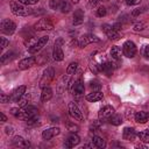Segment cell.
<instances>
[{
  "label": "cell",
  "instance_id": "2",
  "mask_svg": "<svg viewBox=\"0 0 149 149\" xmlns=\"http://www.w3.org/2000/svg\"><path fill=\"white\" fill-rule=\"evenodd\" d=\"M114 113H115L114 108H113L112 106H109V105H106V106H104L102 108H100V111H99V113H98L99 120H100L101 122L109 121V119L112 118V115H113Z\"/></svg>",
  "mask_w": 149,
  "mask_h": 149
},
{
  "label": "cell",
  "instance_id": "24",
  "mask_svg": "<svg viewBox=\"0 0 149 149\" xmlns=\"http://www.w3.org/2000/svg\"><path fill=\"white\" fill-rule=\"evenodd\" d=\"M122 54H123V52H122V50H121V48H120V47H118V45L112 47V49H111V56H112V58H113V59H115V61L121 59Z\"/></svg>",
  "mask_w": 149,
  "mask_h": 149
},
{
  "label": "cell",
  "instance_id": "9",
  "mask_svg": "<svg viewBox=\"0 0 149 149\" xmlns=\"http://www.w3.org/2000/svg\"><path fill=\"white\" fill-rule=\"evenodd\" d=\"M69 113L70 115L76 119V120H79V121H83L84 116H83V113L80 112V109L78 108V106L74 104V102H70L69 104Z\"/></svg>",
  "mask_w": 149,
  "mask_h": 149
},
{
  "label": "cell",
  "instance_id": "44",
  "mask_svg": "<svg viewBox=\"0 0 149 149\" xmlns=\"http://www.w3.org/2000/svg\"><path fill=\"white\" fill-rule=\"evenodd\" d=\"M13 132H14V128H13L12 126H7V127L5 128V133H6L7 135H12Z\"/></svg>",
  "mask_w": 149,
  "mask_h": 149
},
{
  "label": "cell",
  "instance_id": "21",
  "mask_svg": "<svg viewBox=\"0 0 149 149\" xmlns=\"http://www.w3.org/2000/svg\"><path fill=\"white\" fill-rule=\"evenodd\" d=\"M52 97V90L49 86H45L42 88V93H41V101L45 102L48 100H50Z\"/></svg>",
  "mask_w": 149,
  "mask_h": 149
},
{
  "label": "cell",
  "instance_id": "28",
  "mask_svg": "<svg viewBox=\"0 0 149 149\" xmlns=\"http://www.w3.org/2000/svg\"><path fill=\"white\" fill-rule=\"evenodd\" d=\"M29 100H30V95L24 93V94H23V95L17 100V104H19V106H20V107H22V108H23L24 106H27V105H28Z\"/></svg>",
  "mask_w": 149,
  "mask_h": 149
},
{
  "label": "cell",
  "instance_id": "1",
  "mask_svg": "<svg viewBox=\"0 0 149 149\" xmlns=\"http://www.w3.org/2000/svg\"><path fill=\"white\" fill-rule=\"evenodd\" d=\"M10 10L16 16H28L33 13V10L30 8H28L27 5H23L19 1L17 2H15V1L10 2Z\"/></svg>",
  "mask_w": 149,
  "mask_h": 149
},
{
  "label": "cell",
  "instance_id": "49",
  "mask_svg": "<svg viewBox=\"0 0 149 149\" xmlns=\"http://www.w3.org/2000/svg\"><path fill=\"white\" fill-rule=\"evenodd\" d=\"M71 2H72V3H78L79 0H71Z\"/></svg>",
  "mask_w": 149,
  "mask_h": 149
},
{
  "label": "cell",
  "instance_id": "36",
  "mask_svg": "<svg viewBox=\"0 0 149 149\" xmlns=\"http://www.w3.org/2000/svg\"><path fill=\"white\" fill-rule=\"evenodd\" d=\"M91 88L93 90V91H100V88H101V85H100V83L99 81H97V80H94V81H91Z\"/></svg>",
  "mask_w": 149,
  "mask_h": 149
},
{
  "label": "cell",
  "instance_id": "37",
  "mask_svg": "<svg viewBox=\"0 0 149 149\" xmlns=\"http://www.w3.org/2000/svg\"><path fill=\"white\" fill-rule=\"evenodd\" d=\"M66 126H68V129H69L70 132H72V133H74V132H77V130H78V126H77V125H74V123L69 122Z\"/></svg>",
  "mask_w": 149,
  "mask_h": 149
},
{
  "label": "cell",
  "instance_id": "22",
  "mask_svg": "<svg viewBox=\"0 0 149 149\" xmlns=\"http://www.w3.org/2000/svg\"><path fill=\"white\" fill-rule=\"evenodd\" d=\"M101 99H102V93L100 91H93V92L86 94V100L92 101V102L93 101H99Z\"/></svg>",
  "mask_w": 149,
  "mask_h": 149
},
{
  "label": "cell",
  "instance_id": "45",
  "mask_svg": "<svg viewBox=\"0 0 149 149\" xmlns=\"http://www.w3.org/2000/svg\"><path fill=\"white\" fill-rule=\"evenodd\" d=\"M119 22H129V19H128V15H122V16H120V20H119Z\"/></svg>",
  "mask_w": 149,
  "mask_h": 149
},
{
  "label": "cell",
  "instance_id": "13",
  "mask_svg": "<svg viewBox=\"0 0 149 149\" xmlns=\"http://www.w3.org/2000/svg\"><path fill=\"white\" fill-rule=\"evenodd\" d=\"M36 63V58L35 57H27V58H23L19 62V69L20 70H26L30 66H33L34 64Z\"/></svg>",
  "mask_w": 149,
  "mask_h": 149
},
{
  "label": "cell",
  "instance_id": "26",
  "mask_svg": "<svg viewBox=\"0 0 149 149\" xmlns=\"http://www.w3.org/2000/svg\"><path fill=\"white\" fill-rule=\"evenodd\" d=\"M92 143H93V146L97 147V148H105V147H106V143H105L104 139L100 137V136H97V135L92 137Z\"/></svg>",
  "mask_w": 149,
  "mask_h": 149
},
{
  "label": "cell",
  "instance_id": "33",
  "mask_svg": "<svg viewBox=\"0 0 149 149\" xmlns=\"http://www.w3.org/2000/svg\"><path fill=\"white\" fill-rule=\"evenodd\" d=\"M14 57V52H12V51H9V52H6L5 55H2L1 56V58H0V62L3 64V63H6V61H8V59H12Z\"/></svg>",
  "mask_w": 149,
  "mask_h": 149
},
{
  "label": "cell",
  "instance_id": "17",
  "mask_svg": "<svg viewBox=\"0 0 149 149\" xmlns=\"http://www.w3.org/2000/svg\"><path fill=\"white\" fill-rule=\"evenodd\" d=\"M84 91H85V86H84V83L81 80H77L74 81L73 86H72V93L74 95H81L84 94Z\"/></svg>",
  "mask_w": 149,
  "mask_h": 149
},
{
  "label": "cell",
  "instance_id": "50",
  "mask_svg": "<svg viewBox=\"0 0 149 149\" xmlns=\"http://www.w3.org/2000/svg\"><path fill=\"white\" fill-rule=\"evenodd\" d=\"M91 147H92L91 144H85V146H84V148H91Z\"/></svg>",
  "mask_w": 149,
  "mask_h": 149
},
{
  "label": "cell",
  "instance_id": "41",
  "mask_svg": "<svg viewBox=\"0 0 149 149\" xmlns=\"http://www.w3.org/2000/svg\"><path fill=\"white\" fill-rule=\"evenodd\" d=\"M143 10H144V8H136V9H134V10L132 12V15H133V16H137V15L142 14Z\"/></svg>",
  "mask_w": 149,
  "mask_h": 149
},
{
  "label": "cell",
  "instance_id": "29",
  "mask_svg": "<svg viewBox=\"0 0 149 149\" xmlns=\"http://www.w3.org/2000/svg\"><path fill=\"white\" fill-rule=\"evenodd\" d=\"M109 122H111L113 126H119V125L122 123V116L114 113V114L112 115V118L109 119Z\"/></svg>",
  "mask_w": 149,
  "mask_h": 149
},
{
  "label": "cell",
  "instance_id": "27",
  "mask_svg": "<svg viewBox=\"0 0 149 149\" xmlns=\"http://www.w3.org/2000/svg\"><path fill=\"white\" fill-rule=\"evenodd\" d=\"M137 137L140 139V141H142L144 143H148L149 142V129L142 130V132L137 133Z\"/></svg>",
  "mask_w": 149,
  "mask_h": 149
},
{
  "label": "cell",
  "instance_id": "6",
  "mask_svg": "<svg viewBox=\"0 0 149 149\" xmlns=\"http://www.w3.org/2000/svg\"><path fill=\"white\" fill-rule=\"evenodd\" d=\"M100 42V38L93 34H86V35H83L79 40V47L80 48H85L86 45L91 44V43H98Z\"/></svg>",
  "mask_w": 149,
  "mask_h": 149
},
{
  "label": "cell",
  "instance_id": "4",
  "mask_svg": "<svg viewBox=\"0 0 149 149\" xmlns=\"http://www.w3.org/2000/svg\"><path fill=\"white\" fill-rule=\"evenodd\" d=\"M0 28H1V31L3 34L12 35L15 31V29H16V24L12 20H9V19H3L1 21V23H0Z\"/></svg>",
  "mask_w": 149,
  "mask_h": 149
},
{
  "label": "cell",
  "instance_id": "47",
  "mask_svg": "<svg viewBox=\"0 0 149 149\" xmlns=\"http://www.w3.org/2000/svg\"><path fill=\"white\" fill-rule=\"evenodd\" d=\"M144 56H146V58L149 59V45H147V47L144 48Z\"/></svg>",
  "mask_w": 149,
  "mask_h": 149
},
{
  "label": "cell",
  "instance_id": "40",
  "mask_svg": "<svg viewBox=\"0 0 149 149\" xmlns=\"http://www.w3.org/2000/svg\"><path fill=\"white\" fill-rule=\"evenodd\" d=\"M0 41H1V44H0L1 49H5V48L8 45V43H9V42H8V40H7L6 37H1V38H0Z\"/></svg>",
  "mask_w": 149,
  "mask_h": 149
},
{
  "label": "cell",
  "instance_id": "5",
  "mask_svg": "<svg viewBox=\"0 0 149 149\" xmlns=\"http://www.w3.org/2000/svg\"><path fill=\"white\" fill-rule=\"evenodd\" d=\"M136 51H137L136 50V45H135V43L133 41H126L123 43V45H122V52H123V55L126 57H128V58L134 57L136 55Z\"/></svg>",
  "mask_w": 149,
  "mask_h": 149
},
{
  "label": "cell",
  "instance_id": "30",
  "mask_svg": "<svg viewBox=\"0 0 149 149\" xmlns=\"http://www.w3.org/2000/svg\"><path fill=\"white\" fill-rule=\"evenodd\" d=\"M77 66H78V63L77 62H71L68 65V68H66V74H69V76L73 74L76 72V70H77Z\"/></svg>",
  "mask_w": 149,
  "mask_h": 149
},
{
  "label": "cell",
  "instance_id": "34",
  "mask_svg": "<svg viewBox=\"0 0 149 149\" xmlns=\"http://www.w3.org/2000/svg\"><path fill=\"white\" fill-rule=\"evenodd\" d=\"M146 26L147 24L144 22H137V23L134 24V28L133 29H134V31H142L146 28Z\"/></svg>",
  "mask_w": 149,
  "mask_h": 149
},
{
  "label": "cell",
  "instance_id": "35",
  "mask_svg": "<svg viewBox=\"0 0 149 149\" xmlns=\"http://www.w3.org/2000/svg\"><path fill=\"white\" fill-rule=\"evenodd\" d=\"M107 14V9L104 7V6H100V7H98V9H97V16H100V17H102V16H105Z\"/></svg>",
  "mask_w": 149,
  "mask_h": 149
},
{
  "label": "cell",
  "instance_id": "25",
  "mask_svg": "<svg viewBox=\"0 0 149 149\" xmlns=\"http://www.w3.org/2000/svg\"><path fill=\"white\" fill-rule=\"evenodd\" d=\"M114 68H116V66L112 62H105L104 64H101V70L105 73H107V76H111V73L113 72V69Z\"/></svg>",
  "mask_w": 149,
  "mask_h": 149
},
{
  "label": "cell",
  "instance_id": "3",
  "mask_svg": "<svg viewBox=\"0 0 149 149\" xmlns=\"http://www.w3.org/2000/svg\"><path fill=\"white\" fill-rule=\"evenodd\" d=\"M34 29L37 31H44V30H52L54 23L49 19H41L34 24Z\"/></svg>",
  "mask_w": 149,
  "mask_h": 149
},
{
  "label": "cell",
  "instance_id": "7",
  "mask_svg": "<svg viewBox=\"0 0 149 149\" xmlns=\"http://www.w3.org/2000/svg\"><path fill=\"white\" fill-rule=\"evenodd\" d=\"M48 41H49V37H48V36H42L41 38L37 40V42H36L34 45L29 47L28 51H29L30 54H36V52H38V51L48 43Z\"/></svg>",
  "mask_w": 149,
  "mask_h": 149
},
{
  "label": "cell",
  "instance_id": "12",
  "mask_svg": "<svg viewBox=\"0 0 149 149\" xmlns=\"http://www.w3.org/2000/svg\"><path fill=\"white\" fill-rule=\"evenodd\" d=\"M59 133H61V129L58 127H51V128H48L42 132V137L44 140H50V139L57 136Z\"/></svg>",
  "mask_w": 149,
  "mask_h": 149
},
{
  "label": "cell",
  "instance_id": "42",
  "mask_svg": "<svg viewBox=\"0 0 149 149\" xmlns=\"http://www.w3.org/2000/svg\"><path fill=\"white\" fill-rule=\"evenodd\" d=\"M141 2V0H126V3L129 6H134V5H139Z\"/></svg>",
  "mask_w": 149,
  "mask_h": 149
},
{
  "label": "cell",
  "instance_id": "15",
  "mask_svg": "<svg viewBox=\"0 0 149 149\" xmlns=\"http://www.w3.org/2000/svg\"><path fill=\"white\" fill-rule=\"evenodd\" d=\"M12 143L15 147H17V148H29L30 147V142L27 141V140H24L22 136H15L13 139Z\"/></svg>",
  "mask_w": 149,
  "mask_h": 149
},
{
  "label": "cell",
  "instance_id": "32",
  "mask_svg": "<svg viewBox=\"0 0 149 149\" xmlns=\"http://www.w3.org/2000/svg\"><path fill=\"white\" fill-rule=\"evenodd\" d=\"M62 1H63V0H49V6H50L51 9H55V10H56L57 8L61 7Z\"/></svg>",
  "mask_w": 149,
  "mask_h": 149
},
{
  "label": "cell",
  "instance_id": "39",
  "mask_svg": "<svg viewBox=\"0 0 149 149\" xmlns=\"http://www.w3.org/2000/svg\"><path fill=\"white\" fill-rule=\"evenodd\" d=\"M0 100H1L2 104H5V102H8V101L10 100V97L7 95V94H5V93H1V95H0Z\"/></svg>",
  "mask_w": 149,
  "mask_h": 149
},
{
  "label": "cell",
  "instance_id": "20",
  "mask_svg": "<svg viewBox=\"0 0 149 149\" xmlns=\"http://www.w3.org/2000/svg\"><path fill=\"white\" fill-rule=\"evenodd\" d=\"M84 22V12L81 9H76L74 13H73V21L72 23L74 26H78V24H81Z\"/></svg>",
  "mask_w": 149,
  "mask_h": 149
},
{
  "label": "cell",
  "instance_id": "31",
  "mask_svg": "<svg viewBox=\"0 0 149 149\" xmlns=\"http://www.w3.org/2000/svg\"><path fill=\"white\" fill-rule=\"evenodd\" d=\"M61 10H62V13H69L70 12V9H71V5L68 2V0H64V1H62V3H61Z\"/></svg>",
  "mask_w": 149,
  "mask_h": 149
},
{
  "label": "cell",
  "instance_id": "16",
  "mask_svg": "<svg viewBox=\"0 0 149 149\" xmlns=\"http://www.w3.org/2000/svg\"><path fill=\"white\" fill-rule=\"evenodd\" d=\"M52 57H54V59L57 61V62H61V61H63V58H64L63 50H62V48H61V45H59L58 43H56L55 47H54V49H52Z\"/></svg>",
  "mask_w": 149,
  "mask_h": 149
},
{
  "label": "cell",
  "instance_id": "38",
  "mask_svg": "<svg viewBox=\"0 0 149 149\" xmlns=\"http://www.w3.org/2000/svg\"><path fill=\"white\" fill-rule=\"evenodd\" d=\"M40 0H19V2H21V3H23V5H35V3H37Z\"/></svg>",
  "mask_w": 149,
  "mask_h": 149
},
{
  "label": "cell",
  "instance_id": "11",
  "mask_svg": "<svg viewBox=\"0 0 149 149\" xmlns=\"http://www.w3.org/2000/svg\"><path fill=\"white\" fill-rule=\"evenodd\" d=\"M79 142H80V137H79L77 134L72 133V134H70V135L68 136V139L65 140L64 147H65V148H73V147L77 146Z\"/></svg>",
  "mask_w": 149,
  "mask_h": 149
},
{
  "label": "cell",
  "instance_id": "18",
  "mask_svg": "<svg viewBox=\"0 0 149 149\" xmlns=\"http://www.w3.org/2000/svg\"><path fill=\"white\" fill-rule=\"evenodd\" d=\"M134 119H135V121L139 122V123H146V122L149 120V113H148V112H144V111L136 112L135 115H134Z\"/></svg>",
  "mask_w": 149,
  "mask_h": 149
},
{
  "label": "cell",
  "instance_id": "48",
  "mask_svg": "<svg viewBox=\"0 0 149 149\" xmlns=\"http://www.w3.org/2000/svg\"><path fill=\"white\" fill-rule=\"evenodd\" d=\"M0 115H1V122H5V121H7V118H6V115H5L3 113H1Z\"/></svg>",
  "mask_w": 149,
  "mask_h": 149
},
{
  "label": "cell",
  "instance_id": "23",
  "mask_svg": "<svg viewBox=\"0 0 149 149\" xmlns=\"http://www.w3.org/2000/svg\"><path fill=\"white\" fill-rule=\"evenodd\" d=\"M23 112L27 114L28 119H30V118H33V116H36V115H37V112H38V109H37L35 106H31V105H27V106H24V107H23Z\"/></svg>",
  "mask_w": 149,
  "mask_h": 149
},
{
  "label": "cell",
  "instance_id": "14",
  "mask_svg": "<svg viewBox=\"0 0 149 149\" xmlns=\"http://www.w3.org/2000/svg\"><path fill=\"white\" fill-rule=\"evenodd\" d=\"M26 88H27V87H26L24 85H21V86H19V87H16V88L13 91L12 95H10V100L17 102V100L26 93Z\"/></svg>",
  "mask_w": 149,
  "mask_h": 149
},
{
  "label": "cell",
  "instance_id": "51",
  "mask_svg": "<svg viewBox=\"0 0 149 149\" xmlns=\"http://www.w3.org/2000/svg\"><path fill=\"white\" fill-rule=\"evenodd\" d=\"M137 148H146V146H142V144H139V146H136Z\"/></svg>",
  "mask_w": 149,
  "mask_h": 149
},
{
  "label": "cell",
  "instance_id": "46",
  "mask_svg": "<svg viewBox=\"0 0 149 149\" xmlns=\"http://www.w3.org/2000/svg\"><path fill=\"white\" fill-rule=\"evenodd\" d=\"M98 129H99L98 122H94L93 125H91V130H92V132H95V130H98Z\"/></svg>",
  "mask_w": 149,
  "mask_h": 149
},
{
  "label": "cell",
  "instance_id": "8",
  "mask_svg": "<svg viewBox=\"0 0 149 149\" xmlns=\"http://www.w3.org/2000/svg\"><path fill=\"white\" fill-rule=\"evenodd\" d=\"M54 76H55V70L52 68H47L43 72V77H42V80H41V86L42 87L48 86V84L54 79Z\"/></svg>",
  "mask_w": 149,
  "mask_h": 149
},
{
  "label": "cell",
  "instance_id": "19",
  "mask_svg": "<svg viewBox=\"0 0 149 149\" xmlns=\"http://www.w3.org/2000/svg\"><path fill=\"white\" fill-rule=\"evenodd\" d=\"M136 135H137V134H136L135 129L132 128V127H126V128L123 129L122 136H123V139L127 140V141H134V139H135Z\"/></svg>",
  "mask_w": 149,
  "mask_h": 149
},
{
  "label": "cell",
  "instance_id": "10",
  "mask_svg": "<svg viewBox=\"0 0 149 149\" xmlns=\"http://www.w3.org/2000/svg\"><path fill=\"white\" fill-rule=\"evenodd\" d=\"M102 30L107 34V36H108L109 40H119V38H120V34H119V31L114 30V29L112 28L111 24H107V23L102 24Z\"/></svg>",
  "mask_w": 149,
  "mask_h": 149
},
{
  "label": "cell",
  "instance_id": "43",
  "mask_svg": "<svg viewBox=\"0 0 149 149\" xmlns=\"http://www.w3.org/2000/svg\"><path fill=\"white\" fill-rule=\"evenodd\" d=\"M112 28L114 29V30H116V31H119L121 28H122V23L121 22H118V23H114V24H112Z\"/></svg>",
  "mask_w": 149,
  "mask_h": 149
}]
</instances>
